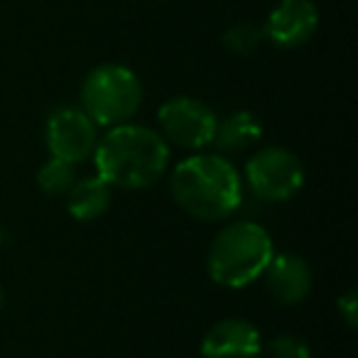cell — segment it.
<instances>
[{
    "mask_svg": "<svg viewBox=\"0 0 358 358\" xmlns=\"http://www.w3.org/2000/svg\"><path fill=\"white\" fill-rule=\"evenodd\" d=\"M99 143V125L84 113V108L59 106L47 118V148L52 157L79 164L89 159Z\"/></svg>",
    "mask_w": 358,
    "mask_h": 358,
    "instance_id": "7",
    "label": "cell"
},
{
    "mask_svg": "<svg viewBox=\"0 0 358 358\" xmlns=\"http://www.w3.org/2000/svg\"><path fill=\"white\" fill-rule=\"evenodd\" d=\"M263 138V125L250 110H238L216 123L214 143L224 152H236V150H245L248 145L258 143Z\"/></svg>",
    "mask_w": 358,
    "mask_h": 358,
    "instance_id": "12",
    "label": "cell"
},
{
    "mask_svg": "<svg viewBox=\"0 0 358 358\" xmlns=\"http://www.w3.org/2000/svg\"><path fill=\"white\" fill-rule=\"evenodd\" d=\"M6 243H8V234H6L3 229H0V248H3Z\"/></svg>",
    "mask_w": 358,
    "mask_h": 358,
    "instance_id": "18",
    "label": "cell"
},
{
    "mask_svg": "<svg viewBox=\"0 0 358 358\" xmlns=\"http://www.w3.org/2000/svg\"><path fill=\"white\" fill-rule=\"evenodd\" d=\"M3 307H6V289L0 287V312H3Z\"/></svg>",
    "mask_w": 358,
    "mask_h": 358,
    "instance_id": "17",
    "label": "cell"
},
{
    "mask_svg": "<svg viewBox=\"0 0 358 358\" xmlns=\"http://www.w3.org/2000/svg\"><path fill=\"white\" fill-rule=\"evenodd\" d=\"M273 255V238L263 226L255 221H234L211 241L206 270L216 285L241 289L265 273Z\"/></svg>",
    "mask_w": 358,
    "mask_h": 358,
    "instance_id": "3",
    "label": "cell"
},
{
    "mask_svg": "<svg viewBox=\"0 0 358 358\" xmlns=\"http://www.w3.org/2000/svg\"><path fill=\"white\" fill-rule=\"evenodd\" d=\"M159 135L167 143L179 145L185 150H204L214 143L216 133V113L199 99L192 96H177L157 110Z\"/></svg>",
    "mask_w": 358,
    "mask_h": 358,
    "instance_id": "6",
    "label": "cell"
},
{
    "mask_svg": "<svg viewBox=\"0 0 358 358\" xmlns=\"http://www.w3.org/2000/svg\"><path fill=\"white\" fill-rule=\"evenodd\" d=\"M319 27V10L312 0H280L265 20L263 35L280 50L302 47Z\"/></svg>",
    "mask_w": 358,
    "mask_h": 358,
    "instance_id": "8",
    "label": "cell"
},
{
    "mask_svg": "<svg viewBox=\"0 0 358 358\" xmlns=\"http://www.w3.org/2000/svg\"><path fill=\"white\" fill-rule=\"evenodd\" d=\"M169 192L182 211L199 221H224L243 201V182L221 155H192L169 174Z\"/></svg>",
    "mask_w": 358,
    "mask_h": 358,
    "instance_id": "2",
    "label": "cell"
},
{
    "mask_svg": "<svg viewBox=\"0 0 358 358\" xmlns=\"http://www.w3.org/2000/svg\"><path fill=\"white\" fill-rule=\"evenodd\" d=\"M245 185L263 201H287L302 189L304 164L292 150L270 145L263 148L245 164Z\"/></svg>",
    "mask_w": 358,
    "mask_h": 358,
    "instance_id": "5",
    "label": "cell"
},
{
    "mask_svg": "<svg viewBox=\"0 0 358 358\" xmlns=\"http://www.w3.org/2000/svg\"><path fill=\"white\" fill-rule=\"evenodd\" d=\"M110 189H113V187L106 185L99 174L76 179L74 187L69 189V194L64 196L66 209H69V214L74 216L76 221H84V224L86 221H96L99 216H103L106 211H108L110 196H113Z\"/></svg>",
    "mask_w": 358,
    "mask_h": 358,
    "instance_id": "11",
    "label": "cell"
},
{
    "mask_svg": "<svg viewBox=\"0 0 358 358\" xmlns=\"http://www.w3.org/2000/svg\"><path fill=\"white\" fill-rule=\"evenodd\" d=\"M338 312H341L343 322L348 324V327H356V317H358V294L356 289H348L343 297H338Z\"/></svg>",
    "mask_w": 358,
    "mask_h": 358,
    "instance_id": "16",
    "label": "cell"
},
{
    "mask_svg": "<svg viewBox=\"0 0 358 358\" xmlns=\"http://www.w3.org/2000/svg\"><path fill=\"white\" fill-rule=\"evenodd\" d=\"M260 331L245 319H224L206 331L201 341L204 358H258Z\"/></svg>",
    "mask_w": 358,
    "mask_h": 358,
    "instance_id": "10",
    "label": "cell"
},
{
    "mask_svg": "<svg viewBox=\"0 0 358 358\" xmlns=\"http://www.w3.org/2000/svg\"><path fill=\"white\" fill-rule=\"evenodd\" d=\"M84 113L101 128L123 125L143 103V84L123 64H101L86 74L81 84Z\"/></svg>",
    "mask_w": 358,
    "mask_h": 358,
    "instance_id": "4",
    "label": "cell"
},
{
    "mask_svg": "<svg viewBox=\"0 0 358 358\" xmlns=\"http://www.w3.org/2000/svg\"><path fill=\"white\" fill-rule=\"evenodd\" d=\"M270 358H312V351H309L307 341L299 336H292V334H280L270 341L268 346Z\"/></svg>",
    "mask_w": 358,
    "mask_h": 358,
    "instance_id": "15",
    "label": "cell"
},
{
    "mask_svg": "<svg viewBox=\"0 0 358 358\" xmlns=\"http://www.w3.org/2000/svg\"><path fill=\"white\" fill-rule=\"evenodd\" d=\"M96 174L108 187L138 192L157 185L169 164V143L148 125H113L94 150Z\"/></svg>",
    "mask_w": 358,
    "mask_h": 358,
    "instance_id": "1",
    "label": "cell"
},
{
    "mask_svg": "<svg viewBox=\"0 0 358 358\" xmlns=\"http://www.w3.org/2000/svg\"><path fill=\"white\" fill-rule=\"evenodd\" d=\"M263 275L270 297L285 307L304 302L312 292V268L307 265V260L294 253L273 255Z\"/></svg>",
    "mask_w": 358,
    "mask_h": 358,
    "instance_id": "9",
    "label": "cell"
},
{
    "mask_svg": "<svg viewBox=\"0 0 358 358\" xmlns=\"http://www.w3.org/2000/svg\"><path fill=\"white\" fill-rule=\"evenodd\" d=\"M263 30L255 25H250V22H236L234 27H229V30L224 32V47L229 52H234V55H253L255 50L260 47V42H263Z\"/></svg>",
    "mask_w": 358,
    "mask_h": 358,
    "instance_id": "14",
    "label": "cell"
},
{
    "mask_svg": "<svg viewBox=\"0 0 358 358\" xmlns=\"http://www.w3.org/2000/svg\"><path fill=\"white\" fill-rule=\"evenodd\" d=\"M76 164L64 162L59 157H50L37 172V187L47 196H66L76 182Z\"/></svg>",
    "mask_w": 358,
    "mask_h": 358,
    "instance_id": "13",
    "label": "cell"
}]
</instances>
